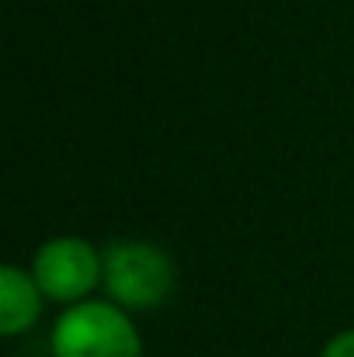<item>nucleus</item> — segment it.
I'll return each mask as SVG.
<instances>
[{"label":"nucleus","instance_id":"nucleus-3","mask_svg":"<svg viewBox=\"0 0 354 357\" xmlns=\"http://www.w3.org/2000/svg\"><path fill=\"white\" fill-rule=\"evenodd\" d=\"M31 278L56 305L87 302L105 281V250L84 236H52L31 257Z\"/></svg>","mask_w":354,"mask_h":357},{"label":"nucleus","instance_id":"nucleus-2","mask_svg":"<svg viewBox=\"0 0 354 357\" xmlns=\"http://www.w3.org/2000/svg\"><path fill=\"white\" fill-rule=\"evenodd\" d=\"M49 347L52 357H142V337L132 312L108 298H87L56 316Z\"/></svg>","mask_w":354,"mask_h":357},{"label":"nucleus","instance_id":"nucleus-1","mask_svg":"<svg viewBox=\"0 0 354 357\" xmlns=\"http://www.w3.org/2000/svg\"><path fill=\"white\" fill-rule=\"evenodd\" d=\"M177 284L174 257L149 239H115L105 246V281L101 291L125 312L160 309Z\"/></svg>","mask_w":354,"mask_h":357},{"label":"nucleus","instance_id":"nucleus-4","mask_svg":"<svg viewBox=\"0 0 354 357\" xmlns=\"http://www.w3.org/2000/svg\"><path fill=\"white\" fill-rule=\"evenodd\" d=\"M45 302L49 298L42 295V288L28 267H17V264L0 267V333L3 337L28 333L42 319Z\"/></svg>","mask_w":354,"mask_h":357},{"label":"nucleus","instance_id":"nucleus-5","mask_svg":"<svg viewBox=\"0 0 354 357\" xmlns=\"http://www.w3.org/2000/svg\"><path fill=\"white\" fill-rule=\"evenodd\" d=\"M320 357H354V330H341V333H334V337L323 344Z\"/></svg>","mask_w":354,"mask_h":357}]
</instances>
